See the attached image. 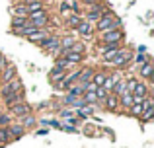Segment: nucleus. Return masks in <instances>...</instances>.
Here are the masks:
<instances>
[{
    "mask_svg": "<svg viewBox=\"0 0 154 148\" xmlns=\"http://www.w3.org/2000/svg\"><path fill=\"white\" fill-rule=\"evenodd\" d=\"M121 26H123V22H121L119 16H115V12H113V10L105 8L103 14L100 16V20L94 23V29H96V33H102V31L115 29V27H121Z\"/></svg>",
    "mask_w": 154,
    "mask_h": 148,
    "instance_id": "1",
    "label": "nucleus"
},
{
    "mask_svg": "<svg viewBox=\"0 0 154 148\" xmlns=\"http://www.w3.org/2000/svg\"><path fill=\"white\" fill-rule=\"evenodd\" d=\"M133 55L135 53H133L129 47H121L119 53L107 62V66H111L113 70H127L129 66L133 65Z\"/></svg>",
    "mask_w": 154,
    "mask_h": 148,
    "instance_id": "2",
    "label": "nucleus"
},
{
    "mask_svg": "<svg viewBox=\"0 0 154 148\" xmlns=\"http://www.w3.org/2000/svg\"><path fill=\"white\" fill-rule=\"evenodd\" d=\"M27 22H29L33 27H49V29H51V14H49L47 8H45V10L27 14Z\"/></svg>",
    "mask_w": 154,
    "mask_h": 148,
    "instance_id": "3",
    "label": "nucleus"
},
{
    "mask_svg": "<svg viewBox=\"0 0 154 148\" xmlns=\"http://www.w3.org/2000/svg\"><path fill=\"white\" fill-rule=\"evenodd\" d=\"M98 35H100L98 43H102V45H105V43H123L125 41V31H123V27L107 29V31H102V33H98Z\"/></svg>",
    "mask_w": 154,
    "mask_h": 148,
    "instance_id": "4",
    "label": "nucleus"
},
{
    "mask_svg": "<svg viewBox=\"0 0 154 148\" xmlns=\"http://www.w3.org/2000/svg\"><path fill=\"white\" fill-rule=\"evenodd\" d=\"M6 111H8V115H10L12 119H20V117H23V115L33 113V107H31V103H27V101H20V103H14V105L6 107Z\"/></svg>",
    "mask_w": 154,
    "mask_h": 148,
    "instance_id": "5",
    "label": "nucleus"
},
{
    "mask_svg": "<svg viewBox=\"0 0 154 148\" xmlns=\"http://www.w3.org/2000/svg\"><path fill=\"white\" fill-rule=\"evenodd\" d=\"M20 90H26V88H23L22 78H18V76H16V78H14V80H10V82L0 84V98H2V95H6V94H14V92H20Z\"/></svg>",
    "mask_w": 154,
    "mask_h": 148,
    "instance_id": "6",
    "label": "nucleus"
},
{
    "mask_svg": "<svg viewBox=\"0 0 154 148\" xmlns=\"http://www.w3.org/2000/svg\"><path fill=\"white\" fill-rule=\"evenodd\" d=\"M150 95V88H148V82H144V80L139 78V82H137L135 90H133V101H143L144 98H148Z\"/></svg>",
    "mask_w": 154,
    "mask_h": 148,
    "instance_id": "7",
    "label": "nucleus"
},
{
    "mask_svg": "<svg viewBox=\"0 0 154 148\" xmlns=\"http://www.w3.org/2000/svg\"><path fill=\"white\" fill-rule=\"evenodd\" d=\"M74 33L80 35L82 39H94V35H96L94 23H90V22H86V20H82V22H80V26L74 29Z\"/></svg>",
    "mask_w": 154,
    "mask_h": 148,
    "instance_id": "8",
    "label": "nucleus"
},
{
    "mask_svg": "<svg viewBox=\"0 0 154 148\" xmlns=\"http://www.w3.org/2000/svg\"><path fill=\"white\" fill-rule=\"evenodd\" d=\"M6 129H8V134H10V140H12V142L23 138V137H26V133H27V131L23 129V127L20 125L18 121H12L10 125H6Z\"/></svg>",
    "mask_w": 154,
    "mask_h": 148,
    "instance_id": "9",
    "label": "nucleus"
},
{
    "mask_svg": "<svg viewBox=\"0 0 154 148\" xmlns=\"http://www.w3.org/2000/svg\"><path fill=\"white\" fill-rule=\"evenodd\" d=\"M0 101L4 103V107H10L14 103H20V101H26V90H20V92H14V94H6L0 98Z\"/></svg>",
    "mask_w": 154,
    "mask_h": 148,
    "instance_id": "10",
    "label": "nucleus"
},
{
    "mask_svg": "<svg viewBox=\"0 0 154 148\" xmlns=\"http://www.w3.org/2000/svg\"><path fill=\"white\" fill-rule=\"evenodd\" d=\"M16 76H18V68H16V65L14 62H10L8 61V65L2 68V72H0V84H6V82H10V80H14Z\"/></svg>",
    "mask_w": 154,
    "mask_h": 148,
    "instance_id": "11",
    "label": "nucleus"
},
{
    "mask_svg": "<svg viewBox=\"0 0 154 148\" xmlns=\"http://www.w3.org/2000/svg\"><path fill=\"white\" fill-rule=\"evenodd\" d=\"M139 78L144 82H152L154 80V65L150 61H146L143 66H139Z\"/></svg>",
    "mask_w": 154,
    "mask_h": 148,
    "instance_id": "12",
    "label": "nucleus"
},
{
    "mask_svg": "<svg viewBox=\"0 0 154 148\" xmlns=\"http://www.w3.org/2000/svg\"><path fill=\"white\" fill-rule=\"evenodd\" d=\"M60 59H64V61H66L70 66H78V65H82V62H84L86 55H82V53H70V51H66V53L60 55Z\"/></svg>",
    "mask_w": 154,
    "mask_h": 148,
    "instance_id": "13",
    "label": "nucleus"
},
{
    "mask_svg": "<svg viewBox=\"0 0 154 148\" xmlns=\"http://www.w3.org/2000/svg\"><path fill=\"white\" fill-rule=\"evenodd\" d=\"M102 107L105 111H111V113H115V111H119V98L113 94H107V98L102 101Z\"/></svg>",
    "mask_w": 154,
    "mask_h": 148,
    "instance_id": "14",
    "label": "nucleus"
},
{
    "mask_svg": "<svg viewBox=\"0 0 154 148\" xmlns=\"http://www.w3.org/2000/svg\"><path fill=\"white\" fill-rule=\"evenodd\" d=\"M123 78V72L121 70H113V72H107V78H105V82H103V86L102 88H105V90L111 94V90H113V86H115V82L117 80H121Z\"/></svg>",
    "mask_w": 154,
    "mask_h": 148,
    "instance_id": "15",
    "label": "nucleus"
},
{
    "mask_svg": "<svg viewBox=\"0 0 154 148\" xmlns=\"http://www.w3.org/2000/svg\"><path fill=\"white\" fill-rule=\"evenodd\" d=\"M49 33H51V29H49V27H39V29H35L33 33H29V35H27L26 39H27L29 43H35V45H37V43H39V41H43V39H45Z\"/></svg>",
    "mask_w": 154,
    "mask_h": 148,
    "instance_id": "16",
    "label": "nucleus"
},
{
    "mask_svg": "<svg viewBox=\"0 0 154 148\" xmlns=\"http://www.w3.org/2000/svg\"><path fill=\"white\" fill-rule=\"evenodd\" d=\"M18 123H20V125H22L26 131H31V129H35V127L39 125V119L35 117L33 113H29V115H23V117H20Z\"/></svg>",
    "mask_w": 154,
    "mask_h": 148,
    "instance_id": "17",
    "label": "nucleus"
},
{
    "mask_svg": "<svg viewBox=\"0 0 154 148\" xmlns=\"http://www.w3.org/2000/svg\"><path fill=\"white\" fill-rule=\"evenodd\" d=\"M94 72H96L94 66H80V74H78V82H76V84L92 82V76H94Z\"/></svg>",
    "mask_w": 154,
    "mask_h": 148,
    "instance_id": "18",
    "label": "nucleus"
},
{
    "mask_svg": "<svg viewBox=\"0 0 154 148\" xmlns=\"http://www.w3.org/2000/svg\"><path fill=\"white\" fill-rule=\"evenodd\" d=\"M64 74H66V70H63V68H59V66L53 65V68L49 70V82L53 84V86H57V84L64 78Z\"/></svg>",
    "mask_w": 154,
    "mask_h": 148,
    "instance_id": "19",
    "label": "nucleus"
},
{
    "mask_svg": "<svg viewBox=\"0 0 154 148\" xmlns=\"http://www.w3.org/2000/svg\"><path fill=\"white\" fill-rule=\"evenodd\" d=\"M82 14H70V16H66L64 18V26H66V29H70V31H74L76 27L80 26V22H82Z\"/></svg>",
    "mask_w": 154,
    "mask_h": 148,
    "instance_id": "20",
    "label": "nucleus"
},
{
    "mask_svg": "<svg viewBox=\"0 0 154 148\" xmlns=\"http://www.w3.org/2000/svg\"><path fill=\"white\" fill-rule=\"evenodd\" d=\"M107 72H109V70H105V68H102V70H98V68H96V72H94V76H92V84H94L96 88L103 86L105 78H107Z\"/></svg>",
    "mask_w": 154,
    "mask_h": 148,
    "instance_id": "21",
    "label": "nucleus"
},
{
    "mask_svg": "<svg viewBox=\"0 0 154 148\" xmlns=\"http://www.w3.org/2000/svg\"><path fill=\"white\" fill-rule=\"evenodd\" d=\"M133 103H135V101H133V94L125 92L123 95H119V109H125V111H127Z\"/></svg>",
    "mask_w": 154,
    "mask_h": 148,
    "instance_id": "22",
    "label": "nucleus"
},
{
    "mask_svg": "<svg viewBox=\"0 0 154 148\" xmlns=\"http://www.w3.org/2000/svg\"><path fill=\"white\" fill-rule=\"evenodd\" d=\"M143 111H144V107H143V101H135V103H133V105L127 109V113L131 115V117L139 119L140 115H143Z\"/></svg>",
    "mask_w": 154,
    "mask_h": 148,
    "instance_id": "23",
    "label": "nucleus"
},
{
    "mask_svg": "<svg viewBox=\"0 0 154 148\" xmlns=\"http://www.w3.org/2000/svg\"><path fill=\"white\" fill-rule=\"evenodd\" d=\"M125 92H127V86H125V78L117 80V82H115V86H113V90H111V94L119 98V95H123Z\"/></svg>",
    "mask_w": 154,
    "mask_h": 148,
    "instance_id": "24",
    "label": "nucleus"
},
{
    "mask_svg": "<svg viewBox=\"0 0 154 148\" xmlns=\"http://www.w3.org/2000/svg\"><path fill=\"white\" fill-rule=\"evenodd\" d=\"M27 23L26 16H12V22H10V29H16V27H23Z\"/></svg>",
    "mask_w": 154,
    "mask_h": 148,
    "instance_id": "25",
    "label": "nucleus"
},
{
    "mask_svg": "<svg viewBox=\"0 0 154 148\" xmlns=\"http://www.w3.org/2000/svg\"><path fill=\"white\" fill-rule=\"evenodd\" d=\"M10 12H12V16H26L27 18V8H26V4H22V2H16Z\"/></svg>",
    "mask_w": 154,
    "mask_h": 148,
    "instance_id": "26",
    "label": "nucleus"
},
{
    "mask_svg": "<svg viewBox=\"0 0 154 148\" xmlns=\"http://www.w3.org/2000/svg\"><path fill=\"white\" fill-rule=\"evenodd\" d=\"M27 14H31V12H39V10H45L47 8V4H45V0H37V2H31V4H27Z\"/></svg>",
    "mask_w": 154,
    "mask_h": 148,
    "instance_id": "27",
    "label": "nucleus"
},
{
    "mask_svg": "<svg viewBox=\"0 0 154 148\" xmlns=\"http://www.w3.org/2000/svg\"><path fill=\"white\" fill-rule=\"evenodd\" d=\"M139 119H140L143 123H150L152 119H154V105H152V107H146V109L143 111V115H140Z\"/></svg>",
    "mask_w": 154,
    "mask_h": 148,
    "instance_id": "28",
    "label": "nucleus"
},
{
    "mask_svg": "<svg viewBox=\"0 0 154 148\" xmlns=\"http://www.w3.org/2000/svg\"><path fill=\"white\" fill-rule=\"evenodd\" d=\"M66 94H70V95H74V98H80V95L84 94V88L80 86V84H72L70 88L66 90Z\"/></svg>",
    "mask_w": 154,
    "mask_h": 148,
    "instance_id": "29",
    "label": "nucleus"
},
{
    "mask_svg": "<svg viewBox=\"0 0 154 148\" xmlns=\"http://www.w3.org/2000/svg\"><path fill=\"white\" fill-rule=\"evenodd\" d=\"M146 61H150V59H148L144 53H137V55H133V62L137 65V68H139V66H143Z\"/></svg>",
    "mask_w": 154,
    "mask_h": 148,
    "instance_id": "30",
    "label": "nucleus"
},
{
    "mask_svg": "<svg viewBox=\"0 0 154 148\" xmlns=\"http://www.w3.org/2000/svg\"><path fill=\"white\" fill-rule=\"evenodd\" d=\"M68 51H70V53H82V55H86V45H84L82 41H76ZM64 53H66V51H64Z\"/></svg>",
    "mask_w": 154,
    "mask_h": 148,
    "instance_id": "31",
    "label": "nucleus"
},
{
    "mask_svg": "<svg viewBox=\"0 0 154 148\" xmlns=\"http://www.w3.org/2000/svg\"><path fill=\"white\" fill-rule=\"evenodd\" d=\"M0 142H2V146H8L10 144V134H8V129L6 127H0Z\"/></svg>",
    "mask_w": 154,
    "mask_h": 148,
    "instance_id": "32",
    "label": "nucleus"
},
{
    "mask_svg": "<svg viewBox=\"0 0 154 148\" xmlns=\"http://www.w3.org/2000/svg\"><path fill=\"white\" fill-rule=\"evenodd\" d=\"M14 121V119L8 115V111H4V109H0V127H6V125H10V123Z\"/></svg>",
    "mask_w": 154,
    "mask_h": 148,
    "instance_id": "33",
    "label": "nucleus"
},
{
    "mask_svg": "<svg viewBox=\"0 0 154 148\" xmlns=\"http://www.w3.org/2000/svg\"><path fill=\"white\" fill-rule=\"evenodd\" d=\"M107 94H109V92L105 90V88H102V86L96 88V98H98V103H100V105H102V101L107 98Z\"/></svg>",
    "mask_w": 154,
    "mask_h": 148,
    "instance_id": "34",
    "label": "nucleus"
},
{
    "mask_svg": "<svg viewBox=\"0 0 154 148\" xmlns=\"http://www.w3.org/2000/svg\"><path fill=\"white\" fill-rule=\"evenodd\" d=\"M80 2V6L84 8V10H88V8H94V6H98L102 0H78Z\"/></svg>",
    "mask_w": 154,
    "mask_h": 148,
    "instance_id": "35",
    "label": "nucleus"
},
{
    "mask_svg": "<svg viewBox=\"0 0 154 148\" xmlns=\"http://www.w3.org/2000/svg\"><path fill=\"white\" fill-rule=\"evenodd\" d=\"M59 115H60V119H70V117H74V109L64 107V109H59Z\"/></svg>",
    "mask_w": 154,
    "mask_h": 148,
    "instance_id": "36",
    "label": "nucleus"
},
{
    "mask_svg": "<svg viewBox=\"0 0 154 148\" xmlns=\"http://www.w3.org/2000/svg\"><path fill=\"white\" fill-rule=\"evenodd\" d=\"M6 65H8V59L4 57L2 53H0V72H2V68H4V66H6Z\"/></svg>",
    "mask_w": 154,
    "mask_h": 148,
    "instance_id": "37",
    "label": "nucleus"
}]
</instances>
